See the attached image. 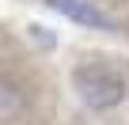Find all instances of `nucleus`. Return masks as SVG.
<instances>
[{
	"instance_id": "f257e3e1",
	"label": "nucleus",
	"mask_w": 129,
	"mask_h": 125,
	"mask_svg": "<svg viewBox=\"0 0 129 125\" xmlns=\"http://www.w3.org/2000/svg\"><path fill=\"white\" fill-rule=\"evenodd\" d=\"M72 91H76V99L87 110L103 114V110H114V106L125 102L129 84H125V76L114 65H106V61H84V65L72 68Z\"/></svg>"
},
{
	"instance_id": "f03ea898",
	"label": "nucleus",
	"mask_w": 129,
	"mask_h": 125,
	"mask_svg": "<svg viewBox=\"0 0 129 125\" xmlns=\"http://www.w3.org/2000/svg\"><path fill=\"white\" fill-rule=\"evenodd\" d=\"M46 8H53L57 15H64L76 27H87V30H118V23L95 4V0H42Z\"/></svg>"
},
{
	"instance_id": "7ed1b4c3",
	"label": "nucleus",
	"mask_w": 129,
	"mask_h": 125,
	"mask_svg": "<svg viewBox=\"0 0 129 125\" xmlns=\"http://www.w3.org/2000/svg\"><path fill=\"white\" fill-rule=\"evenodd\" d=\"M23 114H27V95H23V87H19L12 76L0 72V125H12V121L23 117Z\"/></svg>"
},
{
	"instance_id": "20e7f679",
	"label": "nucleus",
	"mask_w": 129,
	"mask_h": 125,
	"mask_svg": "<svg viewBox=\"0 0 129 125\" xmlns=\"http://www.w3.org/2000/svg\"><path fill=\"white\" fill-rule=\"evenodd\" d=\"M27 30H30V38H34L38 46H46V49H53V46H57V38H53V30H49V27H38V23H30Z\"/></svg>"
}]
</instances>
